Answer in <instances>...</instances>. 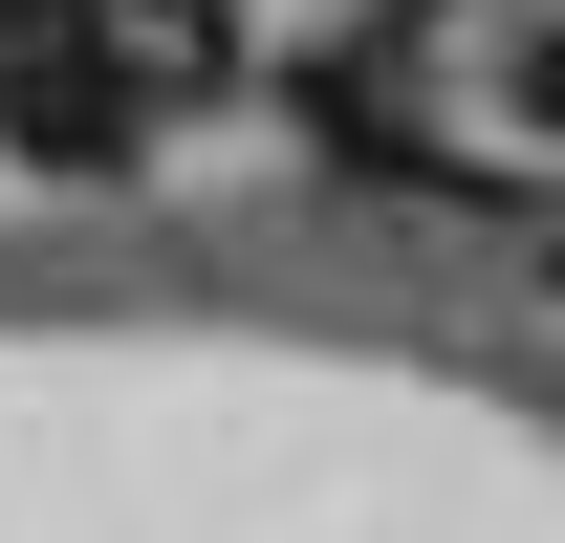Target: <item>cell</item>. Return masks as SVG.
<instances>
[{
  "label": "cell",
  "mask_w": 565,
  "mask_h": 543,
  "mask_svg": "<svg viewBox=\"0 0 565 543\" xmlns=\"http://www.w3.org/2000/svg\"><path fill=\"white\" fill-rule=\"evenodd\" d=\"M109 44H131V87H152V109H196V87H239V22H217V0H131Z\"/></svg>",
  "instance_id": "obj_2"
},
{
  "label": "cell",
  "mask_w": 565,
  "mask_h": 543,
  "mask_svg": "<svg viewBox=\"0 0 565 543\" xmlns=\"http://www.w3.org/2000/svg\"><path fill=\"white\" fill-rule=\"evenodd\" d=\"M0 131L44 152V174H131L152 87H131V44H109V22H0Z\"/></svg>",
  "instance_id": "obj_1"
},
{
  "label": "cell",
  "mask_w": 565,
  "mask_h": 543,
  "mask_svg": "<svg viewBox=\"0 0 565 543\" xmlns=\"http://www.w3.org/2000/svg\"><path fill=\"white\" fill-rule=\"evenodd\" d=\"M544 283H565V217H544Z\"/></svg>",
  "instance_id": "obj_4"
},
{
  "label": "cell",
  "mask_w": 565,
  "mask_h": 543,
  "mask_svg": "<svg viewBox=\"0 0 565 543\" xmlns=\"http://www.w3.org/2000/svg\"><path fill=\"white\" fill-rule=\"evenodd\" d=\"M0 22H22V0H0Z\"/></svg>",
  "instance_id": "obj_5"
},
{
  "label": "cell",
  "mask_w": 565,
  "mask_h": 543,
  "mask_svg": "<svg viewBox=\"0 0 565 543\" xmlns=\"http://www.w3.org/2000/svg\"><path fill=\"white\" fill-rule=\"evenodd\" d=\"M522 131H565V22H544V44H522Z\"/></svg>",
  "instance_id": "obj_3"
}]
</instances>
